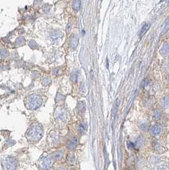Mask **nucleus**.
<instances>
[{"label": "nucleus", "instance_id": "obj_1", "mask_svg": "<svg viewBox=\"0 0 169 170\" xmlns=\"http://www.w3.org/2000/svg\"><path fill=\"white\" fill-rule=\"evenodd\" d=\"M61 156H62V154H61V152H57L52 155H43L38 161L40 168L42 170L49 169L52 166L55 159H58Z\"/></svg>", "mask_w": 169, "mask_h": 170}, {"label": "nucleus", "instance_id": "obj_2", "mask_svg": "<svg viewBox=\"0 0 169 170\" xmlns=\"http://www.w3.org/2000/svg\"><path fill=\"white\" fill-rule=\"evenodd\" d=\"M43 129L39 124H34L29 128L26 133L28 139L31 142H38L43 136Z\"/></svg>", "mask_w": 169, "mask_h": 170}, {"label": "nucleus", "instance_id": "obj_3", "mask_svg": "<svg viewBox=\"0 0 169 170\" xmlns=\"http://www.w3.org/2000/svg\"><path fill=\"white\" fill-rule=\"evenodd\" d=\"M151 166L153 170H169V166L167 161L160 156H154L150 159Z\"/></svg>", "mask_w": 169, "mask_h": 170}, {"label": "nucleus", "instance_id": "obj_4", "mask_svg": "<svg viewBox=\"0 0 169 170\" xmlns=\"http://www.w3.org/2000/svg\"><path fill=\"white\" fill-rule=\"evenodd\" d=\"M41 104V98L40 96L31 95L27 99L26 105L29 110H36L40 107Z\"/></svg>", "mask_w": 169, "mask_h": 170}, {"label": "nucleus", "instance_id": "obj_5", "mask_svg": "<svg viewBox=\"0 0 169 170\" xmlns=\"http://www.w3.org/2000/svg\"><path fill=\"white\" fill-rule=\"evenodd\" d=\"M17 166V161L13 157H7L4 161L3 167L5 170H15Z\"/></svg>", "mask_w": 169, "mask_h": 170}, {"label": "nucleus", "instance_id": "obj_6", "mask_svg": "<svg viewBox=\"0 0 169 170\" xmlns=\"http://www.w3.org/2000/svg\"><path fill=\"white\" fill-rule=\"evenodd\" d=\"M163 130L162 125L160 124H156L151 127L150 132L153 136H158L162 133Z\"/></svg>", "mask_w": 169, "mask_h": 170}, {"label": "nucleus", "instance_id": "obj_7", "mask_svg": "<svg viewBox=\"0 0 169 170\" xmlns=\"http://www.w3.org/2000/svg\"><path fill=\"white\" fill-rule=\"evenodd\" d=\"M160 54L164 57L169 56V42H165L160 50Z\"/></svg>", "mask_w": 169, "mask_h": 170}, {"label": "nucleus", "instance_id": "obj_8", "mask_svg": "<svg viewBox=\"0 0 169 170\" xmlns=\"http://www.w3.org/2000/svg\"><path fill=\"white\" fill-rule=\"evenodd\" d=\"M162 108L164 110H167L169 108V95L164 96L162 97L160 101Z\"/></svg>", "mask_w": 169, "mask_h": 170}, {"label": "nucleus", "instance_id": "obj_9", "mask_svg": "<svg viewBox=\"0 0 169 170\" xmlns=\"http://www.w3.org/2000/svg\"><path fill=\"white\" fill-rule=\"evenodd\" d=\"M154 148L155 150L157 152V154H162L166 151V148L164 146H163L161 143H160L158 142H156L154 144Z\"/></svg>", "mask_w": 169, "mask_h": 170}, {"label": "nucleus", "instance_id": "obj_10", "mask_svg": "<svg viewBox=\"0 0 169 170\" xmlns=\"http://www.w3.org/2000/svg\"><path fill=\"white\" fill-rule=\"evenodd\" d=\"M77 144H78V139L76 137H73L69 140L67 146L70 150H74L76 147Z\"/></svg>", "mask_w": 169, "mask_h": 170}, {"label": "nucleus", "instance_id": "obj_11", "mask_svg": "<svg viewBox=\"0 0 169 170\" xmlns=\"http://www.w3.org/2000/svg\"><path fill=\"white\" fill-rule=\"evenodd\" d=\"M78 43V36L76 34H73L70 38V47L72 49H76Z\"/></svg>", "mask_w": 169, "mask_h": 170}, {"label": "nucleus", "instance_id": "obj_12", "mask_svg": "<svg viewBox=\"0 0 169 170\" xmlns=\"http://www.w3.org/2000/svg\"><path fill=\"white\" fill-rule=\"evenodd\" d=\"M162 110L160 109H155L153 110L152 114V118L154 121H158L162 118Z\"/></svg>", "mask_w": 169, "mask_h": 170}, {"label": "nucleus", "instance_id": "obj_13", "mask_svg": "<svg viewBox=\"0 0 169 170\" xmlns=\"http://www.w3.org/2000/svg\"><path fill=\"white\" fill-rule=\"evenodd\" d=\"M150 28V24L148 22H146L145 24L142 26V27L141 29L140 32H139V36H142L143 35L146 33L147 31L149 29V28Z\"/></svg>", "mask_w": 169, "mask_h": 170}, {"label": "nucleus", "instance_id": "obj_14", "mask_svg": "<svg viewBox=\"0 0 169 170\" xmlns=\"http://www.w3.org/2000/svg\"><path fill=\"white\" fill-rule=\"evenodd\" d=\"M139 128H140L142 131H146L147 130H149V122L146 121H142L140 122V124H139Z\"/></svg>", "mask_w": 169, "mask_h": 170}, {"label": "nucleus", "instance_id": "obj_15", "mask_svg": "<svg viewBox=\"0 0 169 170\" xmlns=\"http://www.w3.org/2000/svg\"><path fill=\"white\" fill-rule=\"evenodd\" d=\"M162 68L165 73L167 75H169V59H166L164 63H163Z\"/></svg>", "mask_w": 169, "mask_h": 170}, {"label": "nucleus", "instance_id": "obj_16", "mask_svg": "<svg viewBox=\"0 0 169 170\" xmlns=\"http://www.w3.org/2000/svg\"><path fill=\"white\" fill-rule=\"evenodd\" d=\"M81 8V0H75L73 3V8L75 11H79Z\"/></svg>", "mask_w": 169, "mask_h": 170}, {"label": "nucleus", "instance_id": "obj_17", "mask_svg": "<svg viewBox=\"0 0 169 170\" xmlns=\"http://www.w3.org/2000/svg\"><path fill=\"white\" fill-rule=\"evenodd\" d=\"M57 119L59 120H64L66 117V114L63 110H61L57 113Z\"/></svg>", "mask_w": 169, "mask_h": 170}, {"label": "nucleus", "instance_id": "obj_18", "mask_svg": "<svg viewBox=\"0 0 169 170\" xmlns=\"http://www.w3.org/2000/svg\"><path fill=\"white\" fill-rule=\"evenodd\" d=\"M77 78H78V73H77L76 71L73 72L71 75V80H72L73 82H76Z\"/></svg>", "mask_w": 169, "mask_h": 170}, {"label": "nucleus", "instance_id": "obj_19", "mask_svg": "<svg viewBox=\"0 0 169 170\" xmlns=\"http://www.w3.org/2000/svg\"><path fill=\"white\" fill-rule=\"evenodd\" d=\"M86 129H87V128H86L85 124H81L78 127V130L79 131V132H81V133L85 131Z\"/></svg>", "mask_w": 169, "mask_h": 170}, {"label": "nucleus", "instance_id": "obj_20", "mask_svg": "<svg viewBox=\"0 0 169 170\" xmlns=\"http://www.w3.org/2000/svg\"><path fill=\"white\" fill-rule=\"evenodd\" d=\"M67 161L71 164L74 163V161H75V159H74V156H73V154H69V156H68V157H67Z\"/></svg>", "mask_w": 169, "mask_h": 170}, {"label": "nucleus", "instance_id": "obj_21", "mask_svg": "<svg viewBox=\"0 0 169 170\" xmlns=\"http://www.w3.org/2000/svg\"><path fill=\"white\" fill-rule=\"evenodd\" d=\"M71 30V23L69 22L67 24V26H66V31H67V34H69Z\"/></svg>", "mask_w": 169, "mask_h": 170}, {"label": "nucleus", "instance_id": "obj_22", "mask_svg": "<svg viewBox=\"0 0 169 170\" xmlns=\"http://www.w3.org/2000/svg\"><path fill=\"white\" fill-rule=\"evenodd\" d=\"M144 138H142V137L139 138V139L137 140V144H139V145H142L144 144Z\"/></svg>", "mask_w": 169, "mask_h": 170}, {"label": "nucleus", "instance_id": "obj_23", "mask_svg": "<svg viewBox=\"0 0 169 170\" xmlns=\"http://www.w3.org/2000/svg\"><path fill=\"white\" fill-rule=\"evenodd\" d=\"M50 82H51V80H50V79L49 78H46L45 79H44L43 80V84L44 85H45V86H46V85H48L50 84Z\"/></svg>", "mask_w": 169, "mask_h": 170}, {"label": "nucleus", "instance_id": "obj_24", "mask_svg": "<svg viewBox=\"0 0 169 170\" xmlns=\"http://www.w3.org/2000/svg\"><path fill=\"white\" fill-rule=\"evenodd\" d=\"M128 146L130 148H135V145H133V143L130 142H128Z\"/></svg>", "mask_w": 169, "mask_h": 170}, {"label": "nucleus", "instance_id": "obj_25", "mask_svg": "<svg viewBox=\"0 0 169 170\" xmlns=\"http://www.w3.org/2000/svg\"><path fill=\"white\" fill-rule=\"evenodd\" d=\"M61 70L59 69H56L54 70V72H53V74L55 75H58L61 73Z\"/></svg>", "mask_w": 169, "mask_h": 170}, {"label": "nucleus", "instance_id": "obj_26", "mask_svg": "<svg viewBox=\"0 0 169 170\" xmlns=\"http://www.w3.org/2000/svg\"><path fill=\"white\" fill-rule=\"evenodd\" d=\"M58 170H66V169H65V168H60V169H59Z\"/></svg>", "mask_w": 169, "mask_h": 170}, {"label": "nucleus", "instance_id": "obj_27", "mask_svg": "<svg viewBox=\"0 0 169 170\" xmlns=\"http://www.w3.org/2000/svg\"><path fill=\"white\" fill-rule=\"evenodd\" d=\"M167 37L169 38V31L168 32V33H167Z\"/></svg>", "mask_w": 169, "mask_h": 170}]
</instances>
